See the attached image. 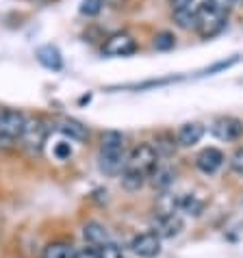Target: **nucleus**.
Here are the masks:
<instances>
[{
  "instance_id": "1",
  "label": "nucleus",
  "mask_w": 243,
  "mask_h": 258,
  "mask_svg": "<svg viewBox=\"0 0 243 258\" xmlns=\"http://www.w3.org/2000/svg\"><path fill=\"white\" fill-rule=\"evenodd\" d=\"M124 135L117 131H106L100 139V156L98 165L104 174L117 176L126 167V150H124Z\"/></svg>"
},
{
  "instance_id": "2",
  "label": "nucleus",
  "mask_w": 243,
  "mask_h": 258,
  "mask_svg": "<svg viewBox=\"0 0 243 258\" xmlns=\"http://www.w3.org/2000/svg\"><path fill=\"white\" fill-rule=\"evenodd\" d=\"M228 22V16L226 13L217 11L215 7H211L209 3L198 5V20H196V31L200 33V37L209 39V37H215V35L226 26Z\"/></svg>"
},
{
  "instance_id": "3",
  "label": "nucleus",
  "mask_w": 243,
  "mask_h": 258,
  "mask_svg": "<svg viewBox=\"0 0 243 258\" xmlns=\"http://www.w3.org/2000/svg\"><path fill=\"white\" fill-rule=\"evenodd\" d=\"M126 167L139 171V174H144L146 178H150L154 174V169L159 167V154H156L154 146H150V143H139V146L128 154Z\"/></svg>"
},
{
  "instance_id": "4",
  "label": "nucleus",
  "mask_w": 243,
  "mask_h": 258,
  "mask_svg": "<svg viewBox=\"0 0 243 258\" xmlns=\"http://www.w3.org/2000/svg\"><path fill=\"white\" fill-rule=\"evenodd\" d=\"M26 121L28 119L22 111H16V109L0 111V143H13L22 139Z\"/></svg>"
},
{
  "instance_id": "5",
  "label": "nucleus",
  "mask_w": 243,
  "mask_h": 258,
  "mask_svg": "<svg viewBox=\"0 0 243 258\" xmlns=\"http://www.w3.org/2000/svg\"><path fill=\"white\" fill-rule=\"evenodd\" d=\"M131 249L139 258H156L161 254V236L154 230L141 232L131 241Z\"/></svg>"
},
{
  "instance_id": "6",
  "label": "nucleus",
  "mask_w": 243,
  "mask_h": 258,
  "mask_svg": "<svg viewBox=\"0 0 243 258\" xmlns=\"http://www.w3.org/2000/svg\"><path fill=\"white\" fill-rule=\"evenodd\" d=\"M137 50V41H135L128 33H115L106 37L102 44V54L106 56H128Z\"/></svg>"
},
{
  "instance_id": "7",
  "label": "nucleus",
  "mask_w": 243,
  "mask_h": 258,
  "mask_svg": "<svg viewBox=\"0 0 243 258\" xmlns=\"http://www.w3.org/2000/svg\"><path fill=\"white\" fill-rule=\"evenodd\" d=\"M211 133L215 135L219 141H237L243 135V121L232 115L217 117L211 126Z\"/></svg>"
},
{
  "instance_id": "8",
  "label": "nucleus",
  "mask_w": 243,
  "mask_h": 258,
  "mask_svg": "<svg viewBox=\"0 0 243 258\" xmlns=\"http://www.w3.org/2000/svg\"><path fill=\"white\" fill-rule=\"evenodd\" d=\"M48 137V126L44 119H31L26 121V128H24V135H22V141L24 146L31 150V152H41Z\"/></svg>"
},
{
  "instance_id": "9",
  "label": "nucleus",
  "mask_w": 243,
  "mask_h": 258,
  "mask_svg": "<svg viewBox=\"0 0 243 258\" xmlns=\"http://www.w3.org/2000/svg\"><path fill=\"white\" fill-rule=\"evenodd\" d=\"M185 228V221L178 213H165V215H159L154 221V232L161 236V239H174L183 232Z\"/></svg>"
},
{
  "instance_id": "10",
  "label": "nucleus",
  "mask_w": 243,
  "mask_h": 258,
  "mask_svg": "<svg viewBox=\"0 0 243 258\" xmlns=\"http://www.w3.org/2000/svg\"><path fill=\"white\" fill-rule=\"evenodd\" d=\"M224 165V154L217 148H204L202 152L196 156V167L202 171V174H215V171Z\"/></svg>"
},
{
  "instance_id": "11",
  "label": "nucleus",
  "mask_w": 243,
  "mask_h": 258,
  "mask_svg": "<svg viewBox=\"0 0 243 258\" xmlns=\"http://www.w3.org/2000/svg\"><path fill=\"white\" fill-rule=\"evenodd\" d=\"M202 137H204V126L198 124V121H189V124H183L178 128L176 141H178V146H183V148H191Z\"/></svg>"
},
{
  "instance_id": "12",
  "label": "nucleus",
  "mask_w": 243,
  "mask_h": 258,
  "mask_svg": "<svg viewBox=\"0 0 243 258\" xmlns=\"http://www.w3.org/2000/svg\"><path fill=\"white\" fill-rule=\"evenodd\" d=\"M83 236H85V241H87L91 247H100V245H104V243L111 241L109 230H106L102 224H98V221H91V224L85 226L83 228Z\"/></svg>"
},
{
  "instance_id": "13",
  "label": "nucleus",
  "mask_w": 243,
  "mask_h": 258,
  "mask_svg": "<svg viewBox=\"0 0 243 258\" xmlns=\"http://www.w3.org/2000/svg\"><path fill=\"white\" fill-rule=\"evenodd\" d=\"M37 61L48 70H61L63 68V59H61L59 48L52 46V44H46L37 50Z\"/></svg>"
},
{
  "instance_id": "14",
  "label": "nucleus",
  "mask_w": 243,
  "mask_h": 258,
  "mask_svg": "<svg viewBox=\"0 0 243 258\" xmlns=\"http://www.w3.org/2000/svg\"><path fill=\"white\" fill-rule=\"evenodd\" d=\"M59 131L66 135V137L74 139V141H85V139L89 137L87 126H83L81 121H76V119H63L61 124H59Z\"/></svg>"
},
{
  "instance_id": "15",
  "label": "nucleus",
  "mask_w": 243,
  "mask_h": 258,
  "mask_svg": "<svg viewBox=\"0 0 243 258\" xmlns=\"http://www.w3.org/2000/svg\"><path fill=\"white\" fill-rule=\"evenodd\" d=\"M78 249L72 245V243H66V241H54L46 245L44 249V258H76Z\"/></svg>"
},
{
  "instance_id": "16",
  "label": "nucleus",
  "mask_w": 243,
  "mask_h": 258,
  "mask_svg": "<svg viewBox=\"0 0 243 258\" xmlns=\"http://www.w3.org/2000/svg\"><path fill=\"white\" fill-rule=\"evenodd\" d=\"M196 20H198V5H189L185 9L174 11V22L180 28H185V31L196 28Z\"/></svg>"
},
{
  "instance_id": "17",
  "label": "nucleus",
  "mask_w": 243,
  "mask_h": 258,
  "mask_svg": "<svg viewBox=\"0 0 243 258\" xmlns=\"http://www.w3.org/2000/svg\"><path fill=\"white\" fill-rule=\"evenodd\" d=\"M146 180L148 178L144 174H139V171H135V169L124 167V171H122V187H124L126 191H139L146 184Z\"/></svg>"
},
{
  "instance_id": "18",
  "label": "nucleus",
  "mask_w": 243,
  "mask_h": 258,
  "mask_svg": "<svg viewBox=\"0 0 243 258\" xmlns=\"http://www.w3.org/2000/svg\"><path fill=\"white\" fill-rule=\"evenodd\" d=\"M204 209V202L198 200L196 196H180L178 198V211H185L189 215H200Z\"/></svg>"
},
{
  "instance_id": "19",
  "label": "nucleus",
  "mask_w": 243,
  "mask_h": 258,
  "mask_svg": "<svg viewBox=\"0 0 243 258\" xmlns=\"http://www.w3.org/2000/svg\"><path fill=\"white\" fill-rule=\"evenodd\" d=\"M174 176H176V174H174V171H171L169 167H161V165H159V167L154 169V174L150 176V178H152V184H154V187L167 189L169 184L174 182Z\"/></svg>"
},
{
  "instance_id": "20",
  "label": "nucleus",
  "mask_w": 243,
  "mask_h": 258,
  "mask_svg": "<svg viewBox=\"0 0 243 258\" xmlns=\"http://www.w3.org/2000/svg\"><path fill=\"white\" fill-rule=\"evenodd\" d=\"M154 150H156V154H171L176 150V143H174V137H171L169 133H159L156 135V139H154Z\"/></svg>"
},
{
  "instance_id": "21",
  "label": "nucleus",
  "mask_w": 243,
  "mask_h": 258,
  "mask_svg": "<svg viewBox=\"0 0 243 258\" xmlns=\"http://www.w3.org/2000/svg\"><path fill=\"white\" fill-rule=\"evenodd\" d=\"M152 46L156 50H171L176 46V37H174V33H169V31H161V33H156L154 35V41H152Z\"/></svg>"
},
{
  "instance_id": "22",
  "label": "nucleus",
  "mask_w": 243,
  "mask_h": 258,
  "mask_svg": "<svg viewBox=\"0 0 243 258\" xmlns=\"http://www.w3.org/2000/svg\"><path fill=\"white\" fill-rule=\"evenodd\" d=\"M98 256L100 258H124V252H122V247L115 245L113 241L104 243V245L98 247Z\"/></svg>"
},
{
  "instance_id": "23",
  "label": "nucleus",
  "mask_w": 243,
  "mask_h": 258,
  "mask_svg": "<svg viewBox=\"0 0 243 258\" xmlns=\"http://www.w3.org/2000/svg\"><path fill=\"white\" fill-rule=\"evenodd\" d=\"M102 11V0H83L81 3V13L87 18H94Z\"/></svg>"
},
{
  "instance_id": "24",
  "label": "nucleus",
  "mask_w": 243,
  "mask_h": 258,
  "mask_svg": "<svg viewBox=\"0 0 243 258\" xmlns=\"http://www.w3.org/2000/svg\"><path fill=\"white\" fill-rule=\"evenodd\" d=\"M52 154H54L59 161H68L70 156H72V146H70V141L56 143V146L52 148Z\"/></svg>"
},
{
  "instance_id": "25",
  "label": "nucleus",
  "mask_w": 243,
  "mask_h": 258,
  "mask_svg": "<svg viewBox=\"0 0 243 258\" xmlns=\"http://www.w3.org/2000/svg\"><path fill=\"white\" fill-rule=\"evenodd\" d=\"M239 61V56H232V59H228V61H217L215 66H211V68H206L204 70V74H215V72H221V70H228V68H232L234 63Z\"/></svg>"
},
{
  "instance_id": "26",
  "label": "nucleus",
  "mask_w": 243,
  "mask_h": 258,
  "mask_svg": "<svg viewBox=\"0 0 243 258\" xmlns=\"http://www.w3.org/2000/svg\"><path fill=\"white\" fill-rule=\"evenodd\" d=\"M230 167H232V171H237V174L243 176V148L234 150V154L230 156Z\"/></svg>"
},
{
  "instance_id": "27",
  "label": "nucleus",
  "mask_w": 243,
  "mask_h": 258,
  "mask_svg": "<svg viewBox=\"0 0 243 258\" xmlns=\"http://www.w3.org/2000/svg\"><path fill=\"white\" fill-rule=\"evenodd\" d=\"M206 3H209L211 7H215L217 11H221V13H230V9L234 7V0H206Z\"/></svg>"
},
{
  "instance_id": "28",
  "label": "nucleus",
  "mask_w": 243,
  "mask_h": 258,
  "mask_svg": "<svg viewBox=\"0 0 243 258\" xmlns=\"http://www.w3.org/2000/svg\"><path fill=\"white\" fill-rule=\"evenodd\" d=\"M76 258H100L98 256V247H85V249H81V252H76Z\"/></svg>"
},
{
  "instance_id": "29",
  "label": "nucleus",
  "mask_w": 243,
  "mask_h": 258,
  "mask_svg": "<svg viewBox=\"0 0 243 258\" xmlns=\"http://www.w3.org/2000/svg\"><path fill=\"white\" fill-rule=\"evenodd\" d=\"M194 5V0H171V11H178V9H185V7Z\"/></svg>"
},
{
  "instance_id": "30",
  "label": "nucleus",
  "mask_w": 243,
  "mask_h": 258,
  "mask_svg": "<svg viewBox=\"0 0 243 258\" xmlns=\"http://www.w3.org/2000/svg\"><path fill=\"white\" fill-rule=\"evenodd\" d=\"M102 5H109L113 9H117V7H124L126 0H102Z\"/></svg>"
},
{
  "instance_id": "31",
  "label": "nucleus",
  "mask_w": 243,
  "mask_h": 258,
  "mask_svg": "<svg viewBox=\"0 0 243 258\" xmlns=\"http://www.w3.org/2000/svg\"><path fill=\"white\" fill-rule=\"evenodd\" d=\"M234 3H243V0H234Z\"/></svg>"
}]
</instances>
